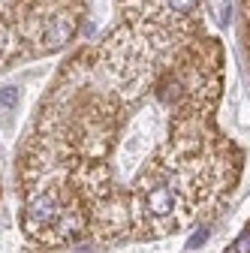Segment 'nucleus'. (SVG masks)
<instances>
[{
	"label": "nucleus",
	"mask_w": 250,
	"mask_h": 253,
	"mask_svg": "<svg viewBox=\"0 0 250 253\" xmlns=\"http://www.w3.org/2000/svg\"><path fill=\"white\" fill-rule=\"evenodd\" d=\"M27 214H30V220H34V223H40V226L54 223V220L60 217V202H57L54 193H42V196H37L34 202L27 205Z\"/></svg>",
	"instance_id": "f257e3e1"
},
{
	"label": "nucleus",
	"mask_w": 250,
	"mask_h": 253,
	"mask_svg": "<svg viewBox=\"0 0 250 253\" xmlns=\"http://www.w3.org/2000/svg\"><path fill=\"white\" fill-rule=\"evenodd\" d=\"M172 208H175V196H172L169 187H154L148 193V211L154 217H166Z\"/></svg>",
	"instance_id": "f03ea898"
},
{
	"label": "nucleus",
	"mask_w": 250,
	"mask_h": 253,
	"mask_svg": "<svg viewBox=\"0 0 250 253\" xmlns=\"http://www.w3.org/2000/svg\"><path fill=\"white\" fill-rule=\"evenodd\" d=\"M0 103H3V112H15V106H18V87L6 84L3 93H0Z\"/></svg>",
	"instance_id": "7ed1b4c3"
},
{
	"label": "nucleus",
	"mask_w": 250,
	"mask_h": 253,
	"mask_svg": "<svg viewBox=\"0 0 250 253\" xmlns=\"http://www.w3.org/2000/svg\"><path fill=\"white\" fill-rule=\"evenodd\" d=\"M196 3H199V0H169V6H172L178 15H187V12H190Z\"/></svg>",
	"instance_id": "20e7f679"
},
{
	"label": "nucleus",
	"mask_w": 250,
	"mask_h": 253,
	"mask_svg": "<svg viewBox=\"0 0 250 253\" xmlns=\"http://www.w3.org/2000/svg\"><path fill=\"white\" fill-rule=\"evenodd\" d=\"M205 241H208V229H199L190 241H187V250H196V247H202Z\"/></svg>",
	"instance_id": "39448f33"
},
{
	"label": "nucleus",
	"mask_w": 250,
	"mask_h": 253,
	"mask_svg": "<svg viewBox=\"0 0 250 253\" xmlns=\"http://www.w3.org/2000/svg\"><path fill=\"white\" fill-rule=\"evenodd\" d=\"M235 250H238V253H250V232H244V235L235 241Z\"/></svg>",
	"instance_id": "423d86ee"
},
{
	"label": "nucleus",
	"mask_w": 250,
	"mask_h": 253,
	"mask_svg": "<svg viewBox=\"0 0 250 253\" xmlns=\"http://www.w3.org/2000/svg\"><path fill=\"white\" fill-rule=\"evenodd\" d=\"M229 253H238V250H235V244H232V250H229Z\"/></svg>",
	"instance_id": "0eeeda50"
}]
</instances>
